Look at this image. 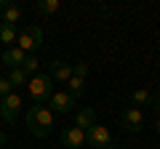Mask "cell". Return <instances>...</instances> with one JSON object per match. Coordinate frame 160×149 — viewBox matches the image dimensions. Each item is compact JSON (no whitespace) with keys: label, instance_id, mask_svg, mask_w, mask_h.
Returning <instances> with one entry per match:
<instances>
[{"label":"cell","instance_id":"1","mask_svg":"<svg viewBox=\"0 0 160 149\" xmlns=\"http://www.w3.org/2000/svg\"><path fill=\"white\" fill-rule=\"evenodd\" d=\"M27 131L38 138H48L53 131V112L43 104H35L27 112Z\"/></svg>","mask_w":160,"mask_h":149},{"label":"cell","instance_id":"2","mask_svg":"<svg viewBox=\"0 0 160 149\" xmlns=\"http://www.w3.org/2000/svg\"><path fill=\"white\" fill-rule=\"evenodd\" d=\"M27 91H29V96H32L35 104H46L48 99L53 96V80H51V74H48V72L32 74V77L27 80Z\"/></svg>","mask_w":160,"mask_h":149},{"label":"cell","instance_id":"3","mask_svg":"<svg viewBox=\"0 0 160 149\" xmlns=\"http://www.w3.org/2000/svg\"><path fill=\"white\" fill-rule=\"evenodd\" d=\"M16 48L19 51H24L27 56H35V51H40L43 48V29L40 27H27V29H22L19 32V37H16Z\"/></svg>","mask_w":160,"mask_h":149},{"label":"cell","instance_id":"4","mask_svg":"<svg viewBox=\"0 0 160 149\" xmlns=\"http://www.w3.org/2000/svg\"><path fill=\"white\" fill-rule=\"evenodd\" d=\"M86 144L91 149H107V147H112V133L107 131L104 125H93V128H88L86 131Z\"/></svg>","mask_w":160,"mask_h":149},{"label":"cell","instance_id":"5","mask_svg":"<svg viewBox=\"0 0 160 149\" xmlns=\"http://www.w3.org/2000/svg\"><path fill=\"white\" fill-rule=\"evenodd\" d=\"M22 104H24L22 96H19L16 91H11L3 101H0V117H3L6 123H13L19 117V112H22Z\"/></svg>","mask_w":160,"mask_h":149},{"label":"cell","instance_id":"6","mask_svg":"<svg viewBox=\"0 0 160 149\" xmlns=\"http://www.w3.org/2000/svg\"><path fill=\"white\" fill-rule=\"evenodd\" d=\"M75 101H78V99L69 91H53V96L48 99V109H51L53 115H67L69 109L75 107Z\"/></svg>","mask_w":160,"mask_h":149},{"label":"cell","instance_id":"7","mask_svg":"<svg viewBox=\"0 0 160 149\" xmlns=\"http://www.w3.org/2000/svg\"><path fill=\"white\" fill-rule=\"evenodd\" d=\"M24 16V8L19 6L16 0H0V24H11L16 27Z\"/></svg>","mask_w":160,"mask_h":149},{"label":"cell","instance_id":"8","mask_svg":"<svg viewBox=\"0 0 160 149\" xmlns=\"http://www.w3.org/2000/svg\"><path fill=\"white\" fill-rule=\"evenodd\" d=\"M123 128L131 133H139L144 128V115L139 107H126V112H123Z\"/></svg>","mask_w":160,"mask_h":149},{"label":"cell","instance_id":"9","mask_svg":"<svg viewBox=\"0 0 160 149\" xmlns=\"http://www.w3.org/2000/svg\"><path fill=\"white\" fill-rule=\"evenodd\" d=\"M62 144L69 149H80V147H86V131H80V128H64L62 131Z\"/></svg>","mask_w":160,"mask_h":149},{"label":"cell","instance_id":"10","mask_svg":"<svg viewBox=\"0 0 160 149\" xmlns=\"http://www.w3.org/2000/svg\"><path fill=\"white\" fill-rule=\"evenodd\" d=\"M48 74H51V80H56V83H67L69 77H72V64L56 59V61L48 64Z\"/></svg>","mask_w":160,"mask_h":149},{"label":"cell","instance_id":"11","mask_svg":"<svg viewBox=\"0 0 160 149\" xmlns=\"http://www.w3.org/2000/svg\"><path fill=\"white\" fill-rule=\"evenodd\" d=\"M96 125V109L93 107H83L75 112V128H80V131H88V128Z\"/></svg>","mask_w":160,"mask_h":149},{"label":"cell","instance_id":"12","mask_svg":"<svg viewBox=\"0 0 160 149\" xmlns=\"http://www.w3.org/2000/svg\"><path fill=\"white\" fill-rule=\"evenodd\" d=\"M24 59H27V53L19 51L16 46H11V48H6V51H3V64H6L8 69H22Z\"/></svg>","mask_w":160,"mask_h":149},{"label":"cell","instance_id":"13","mask_svg":"<svg viewBox=\"0 0 160 149\" xmlns=\"http://www.w3.org/2000/svg\"><path fill=\"white\" fill-rule=\"evenodd\" d=\"M128 101H131V107H152V91L139 88V91H133L128 96Z\"/></svg>","mask_w":160,"mask_h":149},{"label":"cell","instance_id":"14","mask_svg":"<svg viewBox=\"0 0 160 149\" xmlns=\"http://www.w3.org/2000/svg\"><path fill=\"white\" fill-rule=\"evenodd\" d=\"M16 37H19V29L11 27V24H0V43H6V48L16 46Z\"/></svg>","mask_w":160,"mask_h":149},{"label":"cell","instance_id":"15","mask_svg":"<svg viewBox=\"0 0 160 149\" xmlns=\"http://www.w3.org/2000/svg\"><path fill=\"white\" fill-rule=\"evenodd\" d=\"M6 80L11 83V88H22V85H27V80H29V74L24 72V69H8V74H6Z\"/></svg>","mask_w":160,"mask_h":149},{"label":"cell","instance_id":"16","mask_svg":"<svg viewBox=\"0 0 160 149\" xmlns=\"http://www.w3.org/2000/svg\"><path fill=\"white\" fill-rule=\"evenodd\" d=\"M38 13H43V16H51V13H56L59 8H62V3L59 0H38Z\"/></svg>","mask_w":160,"mask_h":149},{"label":"cell","instance_id":"17","mask_svg":"<svg viewBox=\"0 0 160 149\" xmlns=\"http://www.w3.org/2000/svg\"><path fill=\"white\" fill-rule=\"evenodd\" d=\"M67 85H69V93L78 99V96H83V93H86V77H75V74H72V77L67 80Z\"/></svg>","mask_w":160,"mask_h":149},{"label":"cell","instance_id":"18","mask_svg":"<svg viewBox=\"0 0 160 149\" xmlns=\"http://www.w3.org/2000/svg\"><path fill=\"white\" fill-rule=\"evenodd\" d=\"M22 69L29 74V77L38 74V59H35V56H27V59H24V64H22Z\"/></svg>","mask_w":160,"mask_h":149},{"label":"cell","instance_id":"19","mask_svg":"<svg viewBox=\"0 0 160 149\" xmlns=\"http://www.w3.org/2000/svg\"><path fill=\"white\" fill-rule=\"evenodd\" d=\"M72 74L75 77H88V64H72Z\"/></svg>","mask_w":160,"mask_h":149},{"label":"cell","instance_id":"20","mask_svg":"<svg viewBox=\"0 0 160 149\" xmlns=\"http://www.w3.org/2000/svg\"><path fill=\"white\" fill-rule=\"evenodd\" d=\"M11 91H13V88H11V83H8L6 77H0V99H6Z\"/></svg>","mask_w":160,"mask_h":149},{"label":"cell","instance_id":"21","mask_svg":"<svg viewBox=\"0 0 160 149\" xmlns=\"http://www.w3.org/2000/svg\"><path fill=\"white\" fill-rule=\"evenodd\" d=\"M152 107H155V112H158V117H160V91L152 93Z\"/></svg>","mask_w":160,"mask_h":149},{"label":"cell","instance_id":"22","mask_svg":"<svg viewBox=\"0 0 160 149\" xmlns=\"http://www.w3.org/2000/svg\"><path fill=\"white\" fill-rule=\"evenodd\" d=\"M6 144H8V133L0 131V149H6Z\"/></svg>","mask_w":160,"mask_h":149},{"label":"cell","instance_id":"23","mask_svg":"<svg viewBox=\"0 0 160 149\" xmlns=\"http://www.w3.org/2000/svg\"><path fill=\"white\" fill-rule=\"evenodd\" d=\"M155 131L160 133V117H158V120H155Z\"/></svg>","mask_w":160,"mask_h":149},{"label":"cell","instance_id":"24","mask_svg":"<svg viewBox=\"0 0 160 149\" xmlns=\"http://www.w3.org/2000/svg\"><path fill=\"white\" fill-rule=\"evenodd\" d=\"M107 149H118V147H115V144H112V147H107Z\"/></svg>","mask_w":160,"mask_h":149},{"label":"cell","instance_id":"25","mask_svg":"<svg viewBox=\"0 0 160 149\" xmlns=\"http://www.w3.org/2000/svg\"><path fill=\"white\" fill-rule=\"evenodd\" d=\"M0 101H3V99H0Z\"/></svg>","mask_w":160,"mask_h":149}]
</instances>
